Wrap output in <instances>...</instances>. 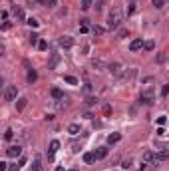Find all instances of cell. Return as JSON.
I'll return each instance as SVG.
<instances>
[{"instance_id":"cell-24","label":"cell","mask_w":169,"mask_h":171,"mask_svg":"<svg viewBox=\"0 0 169 171\" xmlns=\"http://www.w3.org/2000/svg\"><path fill=\"white\" fill-rule=\"evenodd\" d=\"M38 50L46 52V50H48V42H46V40H40V42H38Z\"/></svg>"},{"instance_id":"cell-19","label":"cell","mask_w":169,"mask_h":171,"mask_svg":"<svg viewBox=\"0 0 169 171\" xmlns=\"http://www.w3.org/2000/svg\"><path fill=\"white\" fill-rule=\"evenodd\" d=\"M52 96H54L56 100H64V94L60 91V88H52Z\"/></svg>"},{"instance_id":"cell-17","label":"cell","mask_w":169,"mask_h":171,"mask_svg":"<svg viewBox=\"0 0 169 171\" xmlns=\"http://www.w3.org/2000/svg\"><path fill=\"white\" fill-rule=\"evenodd\" d=\"M28 42H30V46H38V42H40V36L38 34H30V40H28Z\"/></svg>"},{"instance_id":"cell-30","label":"cell","mask_w":169,"mask_h":171,"mask_svg":"<svg viewBox=\"0 0 169 171\" xmlns=\"http://www.w3.org/2000/svg\"><path fill=\"white\" fill-rule=\"evenodd\" d=\"M26 163H28V159H26V157H18V167H24Z\"/></svg>"},{"instance_id":"cell-16","label":"cell","mask_w":169,"mask_h":171,"mask_svg":"<svg viewBox=\"0 0 169 171\" xmlns=\"http://www.w3.org/2000/svg\"><path fill=\"white\" fill-rule=\"evenodd\" d=\"M64 82L70 86H78V78H74V76H64Z\"/></svg>"},{"instance_id":"cell-35","label":"cell","mask_w":169,"mask_h":171,"mask_svg":"<svg viewBox=\"0 0 169 171\" xmlns=\"http://www.w3.org/2000/svg\"><path fill=\"white\" fill-rule=\"evenodd\" d=\"M112 114V107L110 105H103V115H110Z\"/></svg>"},{"instance_id":"cell-14","label":"cell","mask_w":169,"mask_h":171,"mask_svg":"<svg viewBox=\"0 0 169 171\" xmlns=\"http://www.w3.org/2000/svg\"><path fill=\"white\" fill-rule=\"evenodd\" d=\"M32 171H42V161H40V157H34V161H32Z\"/></svg>"},{"instance_id":"cell-13","label":"cell","mask_w":169,"mask_h":171,"mask_svg":"<svg viewBox=\"0 0 169 171\" xmlns=\"http://www.w3.org/2000/svg\"><path fill=\"white\" fill-rule=\"evenodd\" d=\"M143 50H145V52H153V50H155V42H153V40L143 42Z\"/></svg>"},{"instance_id":"cell-15","label":"cell","mask_w":169,"mask_h":171,"mask_svg":"<svg viewBox=\"0 0 169 171\" xmlns=\"http://www.w3.org/2000/svg\"><path fill=\"white\" fill-rule=\"evenodd\" d=\"M38 80V74H36V70L34 68H28V82L32 84V82H36Z\"/></svg>"},{"instance_id":"cell-2","label":"cell","mask_w":169,"mask_h":171,"mask_svg":"<svg viewBox=\"0 0 169 171\" xmlns=\"http://www.w3.org/2000/svg\"><path fill=\"white\" fill-rule=\"evenodd\" d=\"M141 103H145V105H151L153 103V100H155V91H153V88H147L145 91H141Z\"/></svg>"},{"instance_id":"cell-22","label":"cell","mask_w":169,"mask_h":171,"mask_svg":"<svg viewBox=\"0 0 169 171\" xmlns=\"http://www.w3.org/2000/svg\"><path fill=\"white\" fill-rule=\"evenodd\" d=\"M119 68H122V66H119L117 62H113V64H110V72H112V74H119Z\"/></svg>"},{"instance_id":"cell-40","label":"cell","mask_w":169,"mask_h":171,"mask_svg":"<svg viewBox=\"0 0 169 171\" xmlns=\"http://www.w3.org/2000/svg\"><path fill=\"white\" fill-rule=\"evenodd\" d=\"M129 34V32H127V30H125V28H122V30H119V36H122V38H125V36Z\"/></svg>"},{"instance_id":"cell-26","label":"cell","mask_w":169,"mask_h":171,"mask_svg":"<svg viewBox=\"0 0 169 171\" xmlns=\"http://www.w3.org/2000/svg\"><path fill=\"white\" fill-rule=\"evenodd\" d=\"M91 32H94V34H98V36H101L103 32H105V30H103L101 26H94V28H91Z\"/></svg>"},{"instance_id":"cell-43","label":"cell","mask_w":169,"mask_h":171,"mask_svg":"<svg viewBox=\"0 0 169 171\" xmlns=\"http://www.w3.org/2000/svg\"><path fill=\"white\" fill-rule=\"evenodd\" d=\"M56 171H66V169H64V167H60V165H58V167H56Z\"/></svg>"},{"instance_id":"cell-34","label":"cell","mask_w":169,"mask_h":171,"mask_svg":"<svg viewBox=\"0 0 169 171\" xmlns=\"http://www.w3.org/2000/svg\"><path fill=\"white\" fill-rule=\"evenodd\" d=\"M98 102V100H96V98H88V100H86V105H94V103Z\"/></svg>"},{"instance_id":"cell-12","label":"cell","mask_w":169,"mask_h":171,"mask_svg":"<svg viewBox=\"0 0 169 171\" xmlns=\"http://www.w3.org/2000/svg\"><path fill=\"white\" fill-rule=\"evenodd\" d=\"M68 133L78 135V133H80V126H78V124H70V126H68Z\"/></svg>"},{"instance_id":"cell-5","label":"cell","mask_w":169,"mask_h":171,"mask_svg":"<svg viewBox=\"0 0 169 171\" xmlns=\"http://www.w3.org/2000/svg\"><path fill=\"white\" fill-rule=\"evenodd\" d=\"M60 149V141H50V149H48V159H54V155H56V151Z\"/></svg>"},{"instance_id":"cell-45","label":"cell","mask_w":169,"mask_h":171,"mask_svg":"<svg viewBox=\"0 0 169 171\" xmlns=\"http://www.w3.org/2000/svg\"><path fill=\"white\" fill-rule=\"evenodd\" d=\"M167 124H169V121H167Z\"/></svg>"},{"instance_id":"cell-9","label":"cell","mask_w":169,"mask_h":171,"mask_svg":"<svg viewBox=\"0 0 169 171\" xmlns=\"http://www.w3.org/2000/svg\"><path fill=\"white\" fill-rule=\"evenodd\" d=\"M119 141H122V133H110V135H108V143H110V145L119 143Z\"/></svg>"},{"instance_id":"cell-8","label":"cell","mask_w":169,"mask_h":171,"mask_svg":"<svg viewBox=\"0 0 169 171\" xmlns=\"http://www.w3.org/2000/svg\"><path fill=\"white\" fill-rule=\"evenodd\" d=\"M141 48H143V40H141V38L131 40V44H129V50H131V52H137V50H141Z\"/></svg>"},{"instance_id":"cell-10","label":"cell","mask_w":169,"mask_h":171,"mask_svg":"<svg viewBox=\"0 0 169 171\" xmlns=\"http://www.w3.org/2000/svg\"><path fill=\"white\" fill-rule=\"evenodd\" d=\"M58 64H60V54H52V60L48 64V70H56Z\"/></svg>"},{"instance_id":"cell-18","label":"cell","mask_w":169,"mask_h":171,"mask_svg":"<svg viewBox=\"0 0 169 171\" xmlns=\"http://www.w3.org/2000/svg\"><path fill=\"white\" fill-rule=\"evenodd\" d=\"M14 16H16L18 20H26V16H24V10H22V8H14Z\"/></svg>"},{"instance_id":"cell-25","label":"cell","mask_w":169,"mask_h":171,"mask_svg":"<svg viewBox=\"0 0 169 171\" xmlns=\"http://www.w3.org/2000/svg\"><path fill=\"white\" fill-rule=\"evenodd\" d=\"M167 121H169L167 115H159V117H157V126H165Z\"/></svg>"},{"instance_id":"cell-3","label":"cell","mask_w":169,"mask_h":171,"mask_svg":"<svg viewBox=\"0 0 169 171\" xmlns=\"http://www.w3.org/2000/svg\"><path fill=\"white\" fill-rule=\"evenodd\" d=\"M16 96H18V88H16V86H6V90H4V100H6V102H14Z\"/></svg>"},{"instance_id":"cell-27","label":"cell","mask_w":169,"mask_h":171,"mask_svg":"<svg viewBox=\"0 0 169 171\" xmlns=\"http://www.w3.org/2000/svg\"><path fill=\"white\" fill-rule=\"evenodd\" d=\"M12 137H14V131H12V129H6V131H4V139H6V141H10Z\"/></svg>"},{"instance_id":"cell-36","label":"cell","mask_w":169,"mask_h":171,"mask_svg":"<svg viewBox=\"0 0 169 171\" xmlns=\"http://www.w3.org/2000/svg\"><path fill=\"white\" fill-rule=\"evenodd\" d=\"M44 4H46V6H56V4H58V0H46Z\"/></svg>"},{"instance_id":"cell-32","label":"cell","mask_w":169,"mask_h":171,"mask_svg":"<svg viewBox=\"0 0 169 171\" xmlns=\"http://www.w3.org/2000/svg\"><path fill=\"white\" fill-rule=\"evenodd\" d=\"M122 167H124V169H129V167H131V159H125L124 163H122Z\"/></svg>"},{"instance_id":"cell-44","label":"cell","mask_w":169,"mask_h":171,"mask_svg":"<svg viewBox=\"0 0 169 171\" xmlns=\"http://www.w3.org/2000/svg\"><path fill=\"white\" fill-rule=\"evenodd\" d=\"M70 171H76V169H70Z\"/></svg>"},{"instance_id":"cell-1","label":"cell","mask_w":169,"mask_h":171,"mask_svg":"<svg viewBox=\"0 0 169 171\" xmlns=\"http://www.w3.org/2000/svg\"><path fill=\"white\" fill-rule=\"evenodd\" d=\"M122 22H124V12L119 10V8H113L110 12V16H108V26L113 30V28H119Z\"/></svg>"},{"instance_id":"cell-23","label":"cell","mask_w":169,"mask_h":171,"mask_svg":"<svg viewBox=\"0 0 169 171\" xmlns=\"http://www.w3.org/2000/svg\"><path fill=\"white\" fill-rule=\"evenodd\" d=\"M26 24H28L30 28H38V26H40V22H38L36 18H28V20H26Z\"/></svg>"},{"instance_id":"cell-21","label":"cell","mask_w":169,"mask_h":171,"mask_svg":"<svg viewBox=\"0 0 169 171\" xmlns=\"http://www.w3.org/2000/svg\"><path fill=\"white\" fill-rule=\"evenodd\" d=\"M26 103H28V100H26V98H20V100L16 102V110H24V107H26Z\"/></svg>"},{"instance_id":"cell-38","label":"cell","mask_w":169,"mask_h":171,"mask_svg":"<svg viewBox=\"0 0 169 171\" xmlns=\"http://www.w3.org/2000/svg\"><path fill=\"white\" fill-rule=\"evenodd\" d=\"M38 2H46V0H28V4H30V6H36Z\"/></svg>"},{"instance_id":"cell-33","label":"cell","mask_w":169,"mask_h":171,"mask_svg":"<svg viewBox=\"0 0 169 171\" xmlns=\"http://www.w3.org/2000/svg\"><path fill=\"white\" fill-rule=\"evenodd\" d=\"M88 30H90V28H88V24H82V26H80V32H82V34H86Z\"/></svg>"},{"instance_id":"cell-39","label":"cell","mask_w":169,"mask_h":171,"mask_svg":"<svg viewBox=\"0 0 169 171\" xmlns=\"http://www.w3.org/2000/svg\"><path fill=\"white\" fill-rule=\"evenodd\" d=\"M84 91L90 94V91H91V84H86V86H84Z\"/></svg>"},{"instance_id":"cell-37","label":"cell","mask_w":169,"mask_h":171,"mask_svg":"<svg viewBox=\"0 0 169 171\" xmlns=\"http://www.w3.org/2000/svg\"><path fill=\"white\" fill-rule=\"evenodd\" d=\"M0 171H8V163H6V161L0 163Z\"/></svg>"},{"instance_id":"cell-11","label":"cell","mask_w":169,"mask_h":171,"mask_svg":"<svg viewBox=\"0 0 169 171\" xmlns=\"http://www.w3.org/2000/svg\"><path fill=\"white\" fill-rule=\"evenodd\" d=\"M169 157V149H163V151H159V153H155V163L157 161H163Z\"/></svg>"},{"instance_id":"cell-29","label":"cell","mask_w":169,"mask_h":171,"mask_svg":"<svg viewBox=\"0 0 169 171\" xmlns=\"http://www.w3.org/2000/svg\"><path fill=\"white\" fill-rule=\"evenodd\" d=\"M169 94V84H163V88H161V98H165Z\"/></svg>"},{"instance_id":"cell-42","label":"cell","mask_w":169,"mask_h":171,"mask_svg":"<svg viewBox=\"0 0 169 171\" xmlns=\"http://www.w3.org/2000/svg\"><path fill=\"white\" fill-rule=\"evenodd\" d=\"M135 10V4H129V8H127V14H133Z\"/></svg>"},{"instance_id":"cell-6","label":"cell","mask_w":169,"mask_h":171,"mask_svg":"<svg viewBox=\"0 0 169 171\" xmlns=\"http://www.w3.org/2000/svg\"><path fill=\"white\" fill-rule=\"evenodd\" d=\"M60 46L62 48H72L74 46V38L72 36H60Z\"/></svg>"},{"instance_id":"cell-41","label":"cell","mask_w":169,"mask_h":171,"mask_svg":"<svg viewBox=\"0 0 169 171\" xmlns=\"http://www.w3.org/2000/svg\"><path fill=\"white\" fill-rule=\"evenodd\" d=\"M96 4H98V6H96V10H101V6H103V0H98Z\"/></svg>"},{"instance_id":"cell-28","label":"cell","mask_w":169,"mask_h":171,"mask_svg":"<svg viewBox=\"0 0 169 171\" xmlns=\"http://www.w3.org/2000/svg\"><path fill=\"white\" fill-rule=\"evenodd\" d=\"M82 8H84V10H90L91 8V0H82Z\"/></svg>"},{"instance_id":"cell-7","label":"cell","mask_w":169,"mask_h":171,"mask_svg":"<svg viewBox=\"0 0 169 171\" xmlns=\"http://www.w3.org/2000/svg\"><path fill=\"white\" fill-rule=\"evenodd\" d=\"M94 153H96V159H103V157H108L110 149L105 147V145H101V147H98L96 151H94Z\"/></svg>"},{"instance_id":"cell-20","label":"cell","mask_w":169,"mask_h":171,"mask_svg":"<svg viewBox=\"0 0 169 171\" xmlns=\"http://www.w3.org/2000/svg\"><path fill=\"white\" fill-rule=\"evenodd\" d=\"M84 161L86 163H94L96 161V153H84Z\"/></svg>"},{"instance_id":"cell-31","label":"cell","mask_w":169,"mask_h":171,"mask_svg":"<svg viewBox=\"0 0 169 171\" xmlns=\"http://www.w3.org/2000/svg\"><path fill=\"white\" fill-rule=\"evenodd\" d=\"M151 2H153V6H155V8H161L165 0H151Z\"/></svg>"},{"instance_id":"cell-4","label":"cell","mask_w":169,"mask_h":171,"mask_svg":"<svg viewBox=\"0 0 169 171\" xmlns=\"http://www.w3.org/2000/svg\"><path fill=\"white\" fill-rule=\"evenodd\" d=\"M6 155H8V157H12V159L22 157V147H20V145H10V147L6 149Z\"/></svg>"}]
</instances>
